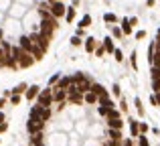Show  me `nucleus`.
Masks as SVG:
<instances>
[{"mask_svg": "<svg viewBox=\"0 0 160 146\" xmlns=\"http://www.w3.org/2000/svg\"><path fill=\"white\" fill-rule=\"evenodd\" d=\"M12 57H14L16 61H18V67H22V69H27V67H31L32 63H35V57H32V53H28V51H24L22 47H12Z\"/></svg>", "mask_w": 160, "mask_h": 146, "instance_id": "obj_1", "label": "nucleus"}, {"mask_svg": "<svg viewBox=\"0 0 160 146\" xmlns=\"http://www.w3.org/2000/svg\"><path fill=\"white\" fill-rule=\"evenodd\" d=\"M53 102H55V99H53V87H47V89H43L39 95H37V103H39V106L49 108Z\"/></svg>", "mask_w": 160, "mask_h": 146, "instance_id": "obj_2", "label": "nucleus"}, {"mask_svg": "<svg viewBox=\"0 0 160 146\" xmlns=\"http://www.w3.org/2000/svg\"><path fill=\"white\" fill-rule=\"evenodd\" d=\"M31 118H41V120H45V122H47V120L51 118V110H49V108H45V106H39V103H37V106H32V108H31Z\"/></svg>", "mask_w": 160, "mask_h": 146, "instance_id": "obj_3", "label": "nucleus"}, {"mask_svg": "<svg viewBox=\"0 0 160 146\" xmlns=\"http://www.w3.org/2000/svg\"><path fill=\"white\" fill-rule=\"evenodd\" d=\"M43 128H45V120H41V118H31L27 122V130H28V134H35V132H43Z\"/></svg>", "mask_w": 160, "mask_h": 146, "instance_id": "obj_4", "label": "nucleus"}, {"mask_svg": "<svg viewBox=\"0 0 160 146\" xmlns=\"http://www.w3.org/2000/svg\"><path fill=\"white\" fill-rule=\"evenodd\" d=\"M51 12H53V16H57V18H61V16L67 14V6L63 4V0H55V2H51Z\"/></svg>", "mask_w": 160, "mask_h": 146, "instance_id": "obj_5", "label": "nucleus"}, {"mask_svg": "<svg viewBox=\"0 0 160 146\" xmlns=\"http://www.w3.org/2000/svg\"><path fill=\"white\" fill-rule=\"evenodd\" d=\"M75 87H77V91H81V93H87V91L91 89V81L83 75L79 81H75Z\"/></svg>", "mask_w": 160, "mask_h": 146, "instance_id": "obj_6", "label": "nucleus"}, {"mask_svg": "<svg viewBox=\"0 0 160 146\" xmlns=\"http://www.w3.org/2000/svg\"><path fill=\"white\" fill-rule=\"evenodd\" d=\"M67 99H69L71 103H81V102H85V99H83V93L81 91H67Z\"/></svg>", "mask_w": 160, "mask_h": 146, "instance_id": "obj_7", "label": "nucleus"}, {"mask_svg": "<svg viewBox=\"0 0 160 146\" xmlns=\"http://www.w3.org/2000/svg\"><path fill=\"white\" fill-rule=\"evenodd\" d=\"M53 99H55L57 103L65 102V99H67V89H61V87H55V89H53Z\"/></svg>", "mask_w": 160, "mask_h": 146, "instance_id": "obj_8", "label": "nucleus"}, {"mask_svg": "<svg viewBox=\"0 0 160 146\" xmlns=\"http://www.w3.org/2000/svg\"><path fill=\"white\" fill-rule=\"evenodd\" d=\"M41 93V87L39 85H31L27 91H24V95H27V99L28 102H32V99H37V95Z\"/></svg>", "mask_w": 160, "mask_h": 146, "instance_id": "obj_9", "label": "nucleus"}, {"mask_svg": "<svg viewBox=\"0 0 160 146\" xmlns=\"http://www.w3.org/2000/svg\"><path fill=\"white\" fill-rule=\"evenodd\" d=\"M18 45L24 49V51H28V53H31V51H32V47H35V43H32V39H31V37H20Z\"/></svg>", "mask_w": 160, "mask_h": 146, "instance_id": "obj_10", "label": "nucleus"}, {"mask_svg": "<svg viewBox=\"0 0 160 146\" xmlns=\"http://www.w3.org/2000/svg\"><path fill=\"white\" fill-rule=\"evenodd\" d=\"M91 91H93L95 95H99V98H106V95H109L108 89L102 85V83H91Z\"/></svg>", "mask_w": 160, "mask_h": 146, "instance_id": "obj_11", "label": "nucleus"}, {"mask_svg": "<svg viewBox=\"0 0 160 146\" xmlns=\"http://www.w3.org/2000/svg\"><path fill=\"white\" fill-rule=\"evenodd\" d=\"M95 49H98L95 39H93V37H87V39H85V51H87V53H93Z\"/></svg>", "mask_w": 160, "mask_h": 146, "instance_id": "obj_12", "label": "nucleus"}, {"mask_svg": "<svg viewBox=\"0 0 160 146\" xmlns=\"http://www.w3.org/2000/svg\"><path fill=\"white\" fill-rule=\"evenodd\" d=\"M83 99H85V103H98L99 102V95H95L93 91H87V93H83Z\"/></svg>", "mask_w": 160, "mask_h": 146, "instance_id": "obj_13", "label": "nucleus"}, {"mask_svg": "<svg viewBox=\"0 0 160 146\" xmlns=\"http://www.w3.org/2000/svg\"><path fill=\"white\" fill-rule=\"evenodd\" d=\"M130 132H132V136L136 138V136H140V122H136V120H130Z\"/></svg>", "mask_w": 160, "mask_h": 146, "instance_id": "obj_14", "label": "nucleus"}, {"mask_svg": "<svg viewBox=\"0 0 160 146\" xmlns=\"http://www.w3.org/2000/svg\"><path fill=\"white\" fill-rule=\"evenodd\" d=\"M108 126L109 128H124V122H122V118H108Z\"/></svg>", "mask_w": 160, "mask_h": 146, "instance_id": "obj_15", "label": "nucleus"}, {"mask_svg": "<svg viewBox=\"0 0 160 146\" xmlns=\"http://www.w3.org/2000/svg\"><path fill=\"white\" fill-rule=\"evenodd\" d=\"M31 53H32V57H35L37 61H41V59H43V55H45V49H43V47H39V45H35Z\"/></svg>", "mask_w": 160, "mask_h": 146, "instance_id": "obj_16", "label": "nucleus"}, {"mask_svg": "<svg viewBox=\"0 0 160 146\" xmlns=\"http://www.w3.org/2000/svg\"><path fill=\"white\" fill-rule=\"evenodd\" d=\"M71 83H73V79H71V77H61V79H59V83H57L55 87H61V89H69Z\"/></svg>", "mask_w": 160, "mask_h": 146, "instance_id": "obj_17", "label": "nucleus"}, {"mask_svg": "<svg viewBox=\"0 0 160 146\" xmlns=\"http://www.w3.org/2000/svg\"><path fill=\"white\" fill-rule=\"evenodd\" d=\"M109 138L112 140H122V130L120 128H109Z\"/></svg>", "mask_w": 160, "mask_h": 146, "instance_id": "obj_18", "label": "nucleus"}, {"mask_svg": "<svg viewBox=\"0 0 160 146\" xmlns=\"http://www.w3.org/2000/svg\"><path fill=\"white\" fill-rule=\"evenodd\" d=\"M103 47H106L108 53H113V51H116V47H113V41L109 39V37H106V39H103Z\"/></svg>", "mask_w": 160, "mask_h": 146, "instance_id": "obj_19", "label": "nucleus"}, {"mask_svg": "<svg viewBox=\"0 0 160 146\" xmlns=\"http://www.w3.org/2000/svg\"><path fill=\"white\" fill-rule=\"evenodd\" d=\"M122 31H124V35H130V33H132V24H130V18H124V20H122Z\"/></svg>", "mask_w": 160, "mask_h": 146, "instance_id": "obj_20", "label": "nucleus"}, {"mask_svg": "<svg viewBox=\"0 0 160 146\" xmlns=\"http://www.w3.org/2000/svg\"><path fill=\"white\" fill-rule=\"evenodd\" d=\"M43 142V132H35L31 134V144H41Z\"/></svg>", "mask_w": 160, "mask_h": 146, "instance_id": "obj_21", "label": "nucleus"}, {"mask_svg": "<svg viewBox=\"0 0 160 146\" xmlns=\"http://www.w3.org/2000/svg\"><path fill=\"white\" fill-rule=\"evenodd\" d=\"M73 18H75V8H73V6H67L65 20H67V23H73Z\"/></svg>", "mask_w": 160, "mask_h": 146, "instance_id": "obj_22", "label": "nucleus"}, {"mask_svg": "<svg viewBox=\"0 0 160 146\" xmlns=\"http://www.w3.org/2000/svg\"><path fill=\"white\" fill-rule=\"evenodd\" d=\"M89 24H91V16H89V14H85L81 20H79V27H81V28H87Z\"/></svg>", "mask_w": 160, "mask_h": 146, "instance_id": "obj_23", "label": "nucleus"}, {"mask_svg": "<svg viewBox=\"0 0 160 146\" xmlns=\"http://www.w3.org/2000/svg\"><path fill=\"white\" fill-rule=\"evenodd\" d=\"M27 89H28V85H27V83H18V85H16L14 89H12V93H24Z\"/></svg>", "mask_w": 160, "mask_h": 146, "instance_id": "obj_24", "label": "nucleus"}, {"mask_svg": "<svg viewBox=\"0 0 160 146\" xmlns=\"http://www.w3.org/2000/svg\"><path fill=\"white\" fill-rule=\"evenodd\" d=\"M103 20H106V23H118V16L116 14H112V12H106V14H103Z\"/></svg>", "mask_w": 160, "mask_h": 146, "instance_id": "obj_25", "label": "nucleus"}, {"mask_svg": "<svg viewBox=\"0 0 160 146\" xmlns=\"http://www.w3.org/2000/svg\"><path fill=\"white\" fill-rule=\"evenodd\" d=\"M109 110H113V108L106 106V103H99V116H108V114H109Z\"/></svg>", "mask_w": 160, "mask_h": 146, "instance_id": "obj_26", "label": "nucleus"}, {"mask_svg": "<svg viewBox=\"0 0 160 146\" xmlns=\"http://www.w3.org/2000/svg\"><path fill=\"white\" fill-rule=\"evenodd\" d=\"M112 35L116 37V39H122V37H124V31H122L120 27H113V28H112Z\"/></svg>", "mask_w": 160, "mask_h": 146, "instance_id": "obj_27", "label": "nucleus"}, {"mask_svg": "<svg viewBox=\"0 0 160 146\" xmlns=\"http://www.w3.org/2000/svg\"><path fill=\"white\" fill-rule=\"evenodd\" d=\"M152 79H158L160 77V65H152Z\"/></svg>", "mask_w": 160, "mask_h": 146, "instance_id": "obj_28", "label": "nucleus"}, {"mask_svg": "<svg viewBox=\"0 0 160 146\" xmlns=\"http://www.w3.org/2000/svg\"><path fill=\"white\" fill-rule=\"evenodd\" d=\"M10 103H12V106H18V103H20V93H12L10 95Z\"/></svg>", "mask_w": 160, "mask_h": 146, "instance_id": "obj_29", "label": "nucleus"}, {"mask_svg": "<svg viewBox=\"0 0 160 146\" xmlns=\"http://www.w3.org/2000/svg\"><path fill=\"white\" fill-rule=\"evenodd\" d=\"M138 144H140V146H150V142H148V138H146L144 134H140V136H138Z\"/></svg>", "mask_w": 160, "mask_h": 146, "instance_id": "obj_30", "label": "nucleus"}, {"mask_svg": "<svg viewBox=\"0 0 160 146\" xmlns=\"http://www.w3.org/2000/svg\"><path fill=\"white\" fill-rule=\"evenodd\" d=\"M81 43H83V39H81V37H79V35H75L73 39H71V45H73V47H79V45H81Z\"/></svg>", "mask_w": 160, "mask_h": 146, "instance_id": "obj_31", "label": "nucleus"}, {"mask_svg": "<svg viewBox=\"0 0 160 146\" xmlns=\"http://www.w3.org/2000/svg\"><path fill=\"white\" fill-rule=\"evenodd\" d=\"M59 79H61V77H59V73H55V75H53V77H51V79H49V87H53V85H57V83H59Z\"/></svg>", "mask_w": 160, "mask_h": 146, "instance_id": "obj_32", "label": "nucleus"}, {"mask_svg": "<svg viewBox=\"0 0 160 146\" xmlns=\"http://www.w3.org/2000/svg\"><path fill=\"white\" fill-rule=\"evenodd\" d=\"M152 91H154V93L160 91V77L158 79H152Z\"/></svg>", "mask_w": 160, "mask_h": 146, "instance_id": "obj_33", "label": "nucleus"}, {"mask_svg": "<svg viewBox=\"0 0 160 146\" xmlns=\"http://www.w3.org/2000/svg\"><path fill=\"white\" fill-rule=\"evenodd\" d=\"M108 118H122V114L120 112L116 110V108H113V110H109V114H108Z\"/></svg>", "mask_w": 160, "mask_h": 146, "instance_id": "obj_34", "label": "nucleus"}, {"mask_svg": "<svg viewBox=\"0 0 160 146\" xmlns=\"http://www.w3.org/2000/svg\"><path fill=\"white\" fill-rule=\"evenodd\" d=\"M152 65H160V49H156V53H154V61Z\"/></svg>", "mask_w": 160, "mask_h": 146, "instance_id": "obj_35", "label": "nucleus"}, {"mask_svg": "<svg viewBox=\"0 0 160 146\" xmlns=\"http://www.w3.org/2000/svg\"><path fill=\"white\" fill-rule=\"evenodd\" d=\"M113 55H116V61H122V59H124V53H122L120 49H116V51H113Z\"/></svg>", "mask_w": 160, "mask_h": 146, "instance_id": "obj_36", "label": "nucleus"}, {"mask_svg": "<svg viewBox=\"0 0 160 146\" xmlns=\"http://www.w3.org/2000/svg\"><path fill=\"white\" fill-rule=\"evenodd\" d=\"M130 61H132V67H134V69H138V59H136V51L132 53V59H130Z\"/></svg>", "mask_w": 160, "mask_h": 146, "instance_id": "obj_37", "label": "nucleus"}, {"mask_svg": "<svg viewBox=\"0 0 160 146\" xmlns=\"http://www.w3.org/2000/svg\"><path fill=\"white\" fill-rule=\"evenodd\" d=\"M106 146H122V140H112V138H109V142Z\"/></svg>", "mask_w": 160, "mask_h": 146, "instance_id": "obj_38", "label": "nucleus"}, {"mask_svg": "<svg viewBox=\"0 0 160 146\" xmlns=\"http://www.w3.org/2000/svg\"><path fill=\"white\" fill-rule=\"evenodd\" d=\"M6 130H8V124H6V122H2V124H0V134H4Z\"/></svg>", "mask_w": 160, "mask_h": 146, "instance_id": "obj_39", "label": "nucleus"}, {"mask_svg": "<svg viewBox=\"0 0 160 146\" xmlns=\"http://www.w3.org/2000/svg\"><path fill=\"white\" fill-rule=\"evenodd\" d=\"M136 108H138V112H140V114H144V110H142V102L138 98H136Z\"/></svg>", "mask_w": 160, "mask_h": 146, "instance_id": "obj_40", "label": "nucleus"}, {"mask_svg": "<svg viewBox=\"0 0 160 146\" xmlns=\"http://www.w3.org/2000/svg\"><path fill=\"white\" fill-rule=\"evenodd\" d=\"M144 132H148V124H140V134H144Z\"/></svg>", "mask_w": 160, "mask_h": 146, "instance_id": "obj_41", "label": "nucleus"}, {"mask_svg": "<svg viewBox=\"0 0 160 146\" xmlns=\"http://www.w3.org/2000/svg\"><path fill=\"white\" fill-rule=\"evenodd\" d=\"M112 89H113V95H120V93H122V89H120V85H113V87H112Z\"/></svg>", "mask_w": 160, "mask_h": 146, "instance_id": "obj_42", "label": "nucleus"}, {"mask_svg": "<svg viewBox=\"0 0 160 146\" xmlns=\"http://www.w3.org/2000/svg\"><path fill=\"white\" fill-rule=\"evenodd\" d=\"M144 37H146V31H138L136 33V39H144Z\"/></svg>", "mask_w": 160, "mask_h": 146, "instance_id": "obj_43", "label": "nucleus"}, {"mask_svg": "<svg viewBox=\"0 0 160 146\" xmlns=\"http://www.w3.org/2000/svg\"><path fill=\"white\" fill-rule=\"evenodd\" d=\"M150 103H152V106H158V99H156V95H150Z\"/></svg>", "mask_w": 160, "mask_h": 146, "instance_id": "obj_44", "label": "nucleus"}, {"mask_svg": "<svg viewBox=\"0 0 160 146\" xmlns=\"http://www.w3.org/2000/svg\"><path fill=\"white\" fill-rule=\"evenodd\" d=\"M122 146H134V142H132V140H130V138H126L124 142H122Z\"/></svg>", "mask_w": 160, "mask_h": 146, "instance_id": "obj_45", "label": "nucleus"}, {"mask_svg": "<svg viewBox=\"0 0 160 146\" xmlns=\"http://www.w3.org/2000/svg\"><path fill=\"white\" fill-rule=\"evenodd\" d=\"M103 51H106V47H99V49H95V53H98V55H99V57H102V55H103Z\"/></svg>", "mask_w": 160, "mask_h": 146, "instance_id": "obj_46", "label": "nucleus"}, {"mask_svg": "<svg viewBox=\"0 0 160 146\" xmlns=\"http://www.w3.org/2000/svg\"><path fill=\"white\" fill-rule=\"evenodd\" d=\"M154 2H156V0H146V4H148V6H154Z\"/></svg>", "mask_w": 160, "mask_h": 146, "instance_id": "obj_47", "label": "nucleus"}, {"mask_svg": "<svg viewBox=\"0 0 160 146\" xmlns=\"http://www.w3.org/2000/svg\"><path fill=\"white\" fill-rule=\"evenodd\" d=\"M4 120H6V116H4V114H2V112H0V124H2V122H4Z\"/></svg>", "mask_w": 160, "mask_h": 146, "instance_id": "obj_48", "label": "nucleus"}, {"mask_svg": "<svg viewBox=\"0 0 160 146\" xmlns=\"http://www.w3.org/2000/svg\"><path fill=\"white\" fill-rule=\"evenodd\" d=\"M154 95H156V99H158V106H160V91H156Z\"/></svg>", "mask_w": 160, "mask_h": 146, "instance_id": "obj_49", "label": "nucleus"}, {"mask_svg": "<svg viewBox=\"0 0 160 146\" xmlns=\"http://www.w3.org/2000/svg\"><path fill=\"white\" fill-rule=\"evenodd\" d=\"M156 49H160V35H158V39H156Z\"/></svg>", "mask_w": 160, "mask_h": 146, "instance_id": "obj_50", "label": "nucleus"}, {"mask_svg": "<svg viewBox=\"0 0 160 146\" xmlns=\"http://www.w3.org/2000/svg\"><path fill=\"white\" fill-rule=\"evenodd\" d=\"M31 146H43V142H41V144H31Z\"/></svg>", "mask_w": 160, "mask_h": 146, "instance_id": "obj_51", "label": "nucleus"}]
</instances>
